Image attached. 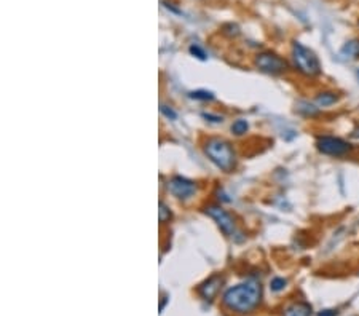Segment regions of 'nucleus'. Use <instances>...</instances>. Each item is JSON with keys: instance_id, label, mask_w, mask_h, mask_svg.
Segmentation results:
<instances>
[{"instance_id": "obj_1", "label": "nucleus", "mask_w": 359, "mask_h": 316, "mask_svg": "<svg viewBox=\"0 0 359 316\" xmlns=\"http://www.w3.org/2000/svg\"><path fill=\"white\" fill-rule=\"evenodd\" d=\"M222 301L227 309H230L232 312L251 313L262 301V286L256 280H248L246 283L227 289Z\"/></svg>"}, {"instance_id": "obj_2", "label": "nucleus", "mask_w": 359, "mask_h": 316, "mask_svg": "<svg viewBox=\"0 0 359 316\" xmlns=\"http://www.w3.org/2000/svg\"><path fill=\"white\" fill-rule=\"evenodd\" d=\"M291 58H292L294 69L304 77H310V78L318 77L323 72V64H321L320 58H318L313 50H310V48L305 46L304 43H300V42L292 43Z\"/></svg>"}, {"instance_id": "obj_3", "label": "nucleus", "mask_w": 359, "mask_h": 316, "mask_svg": "<svg viewBox=\"0 0 359 316\" xmlns=\"http://www.w3.org/2000/svg\"><path fill=\"white\" fill-rule=\"evenodd\" d=\"M206 157L224 173H232L236 166V155L232 149V145L224 139L213 137L208 139L205 144Z\"/></svg>"}, {"instance_id": "obj_4", "label": "nucleus", "mask_w": 359, "mask_h": 316, "mask_svg": "<svg viewBox=\"0 0 359 316\" xmlns=\"http://www.w3.org/2000/svg\"><path fill=\"white\" fill-rule=\"evenodd\" d=\"M315 145L320 153L328 155V157H334V158L347 157L353 152V145L348 141L342 139V137H337V136H331V134L318 136Z\"/></svg>"}, {"instance_id": "obj_5", "label": "nucleus", "mask_w": 359, "mask_h": 316, "mask_svg": "<svg viewBox=\"0 0 359 316\" xmlns=\"http://www.w3.org/2000/svg\"><path fill=\"white\" fill-rule=\"evenodd\" d=\"M256 67L267 75H281L289 70V62L273 51H264L256 56Z\"/></svg>"}, {"instance_id": "obj_6", "label": "nucleus", "mask_w": 359, "mask_h": 316, "mask_svg": "<svg viewBox=\"0 0 359 316\" xmlns=\"http://www.w3.org/2000/svg\"><path fill=\"white\" fill-rule=\"evenodd\" d=\"M205 213L211 219H214V222L219 225V229L224 232V235L230 237L235 241H241V238H238V235H241V232L238 230V227H236V222H235L233 216L230 213H227L222 206L211 205V206H208L205 209Z\"/></svg>"}, {"instance_id": "obj_7", "label": "nucleus", "mask_w": 359, "mask_h": 316, "mask_svg": "<svg viewBox=\"0 0 359 316\" xmlns=\"http://www.w3.org/2000/svg\"><path fill=\"white\" fill-rule=\"evenodd\" d=\"M168 190L179 200H189L198 190V185L182 176H174L168 184Z\"/></svg>"}, {"instance_id": "obj_8", "label": "nucleus", "mask_w": 359, "mask_h": 316, "mask_svg": "<svg viewBox=\"0 0 359 316\" xmlns=\"http://www.w3.org/2000/svg\"><path fill=\"white\" fill-rule=\"evenodd\" d=\"M222 283H224V278L220 277V275H213V277L208 278L198 288V293L203 299H205V301H213V299L216 297V294L219 293L220 286H222Z\"/></svg>"}, {"instance_id": "obj_9", "label": "nucleus", "mask_w": 359, "mask_h": 316, "mask_svg": "<svg viewBox=\"0 0 359 316\" xmlns=\"http://www.w3.org/2000/svg\"><path fill=\"white\" fill-rule=\"evenodd\" d=\"M312 305L307 302H296L291 304L289 307H286L283 316H312Z\"/></svg>"}, {"instance_id": "obj_10", "label": "nucleus", "mask_w": 359, "mask_h": 316, "mask_svg": "<svg viewBox=\"0 0 359 316\" xmlns=\"http://www.w3.org/2000/svg\"><path fill=\"white\" fill-rule=\"evenodd\" d=\"M340 56L348 61L359 59V40L353 38V40H348L347 43H344V46L340 48Z\"/></svg>"}, {"instance_id": "obj_11", "label": "nucleus", "mask_w": 359, "mask_h": 316, "mask_svg": "<svg viewBox=\"0 0 359 316\" xmlns=\"http://www.w3.org/2000/svg\"><path fill=\"white\" fill-rule=\"evenodd\" d=\"M339 102V94L336 91H321L316 94V104L320 107H329Z\"/></svg>"}, {"instance_id": "obj_12", "label": "nucleus", "mask_w": 359, "mask_h": 316, "mask_svg": "<svg viewBox=\"0 0 359 316\" xmlns=\"http://www.w3.org/2000/svg\"><path fill=\"white\" fill-rule=\"evenodd\" d=\"M296 110L300 113V115L310 117V118H312V117H316L318 113H320V109H318L315 104L308 102V101H300V102H297Z\"/></svg>"}, {"instance_id": "obj_13", "label": "nucleus", "mask_w": 359, "mask_h": 316, "mask_svg": "<svg viewBox=\"0 0 359 316\" xmlns=\"http://www.w3.org/2000/svg\"><path fill=\"white\" fill-rule=\"evenodd\" d=\"M248 129H249V123L244 118H238L236 121H233V125H232V133L236 134V136L246 134Z\"/></svg>"}, {"instance_id": "obj_14", "label": "nucleus", "mask_w": 359, "mask_h": 316, "mask_svg": "<svg viewBox=\"0 0 359 316\" xmlns=\"http://www.w3.org/2000/svg\"><path fill=\"white\" fill-rule=\"evenodd\" d=\"M190 99H195V101H213L214 99V94L211 91H206V90H197V91H190L189 93Z\"/></svg>"}, {"instance_id": "obj_15", "label": "nucleus", "mask_w": 359, "mask_h": 316, "mask_svg": "<svg viewBox=\"0 0 359 316\" xmlns=\"http://www.w3.org/2000/svg\"><path fill=\"white\" fill-rule=\"evenodd\" d=\"M189 51H190V54L195 56V58H198V59H201V61H206V59H208L206 51L203 50L200 45H197V43H192L190 48H189Z\"/></svg>"}, {"instance_id": "obj_16", "label": "nucleus", "mask_w": 359, "mask_h": 316, "mask_svg": "<svg viewBox=\"0 0 359 316\" xmlns=\"http://www.w3.org/2000/svg\"><path fill=\"white\" fill-rule=\"evenodd\" d=\"M158 217H160V222L161 224H166L169 222V219H171V211L169 208L163 203V201H160V211H158Z\"/></svg>"}, {"instance_id": "obj_17", "label": "nucleus", "mask_w": 359, "mask_h": 316, "mask_svg": "<svg viewBox=\"0 0 359 316\" xmlns=\"http://www.w3.org/2000/svg\"><path fill=\"white\" fill-rule=\"evenodd\" d=\"M286 285H288V281L284 278H273L270 281V288H272L273 293H280V291H283L284 288H286Z\"/></svg>"}, {"instance_id": "obj_18", "label": "nucleus", "mask_w": 359, "mask_h": 316, "mask_svg": "<svg viewBox=\"0 0 359 316\" xmlns=\"http://www.w3.org/2000/svg\"><path fill=\"white\" fill-rule=\"evenodd\" d=\"M160 110H161L163 115H165L166 118H169V120H176V118H177V113H176L173 109H169L168 105H161Z\"/></svg>"}, {"instance_id": "obj_19", "label": "nucleus", "mask_w": 359, "mask_h": 316, "mask_svg": "<svg viewBox=\"0 0 359 316\" xmlns=\"http://www.w3.org/2000/svg\"><path fill=\"white\" fill-rule=\"evenodd\" d=\"M203 118H206L208 121H213V123H220L224 117H220V115H211V113H203Z\"/></svg>"}, {"instance_id": "obj_20", "label": "nucleus", "mask_w": 359, "mask_h": 316, "mask_svg": "<svg viewBox=\"0 0 359 316\" xmlns=\"http://www.w3.org/2000/svg\"><path fill=\"white\" fill-rule=\"evenodd\" d=\"M337 315H339L337 310H323L318 316H337Z\"/></svg>"}, {"instance_id": "obj_21", "label": "nucleus", "mask_w": 359, "mask_h": 316, "mask_svg": "<svg viewBox=\"0 0 359 316\" xmlns=\"http://www.w3.org/2000/svg\"><path fill=\"white\" fill-rule=\"evenodd\" d=\"M352 137H355V139H359V125L353 129V133H352Z\"/></svg>"}, {"instance_id": "obj_22", "label": "nucleus", "mask_w": 359, "mask_h": 316, "mask_svg": "<svg viewBox=\"0 0 359 316\" xmlns=\"http://www.w3.org/2000/svg\"><path fill=\"white\" fill-rule=\"evenodd\" d=\"M356 78H358V82H359V67L356 69Z\"/></svg>"}]
</instances>
